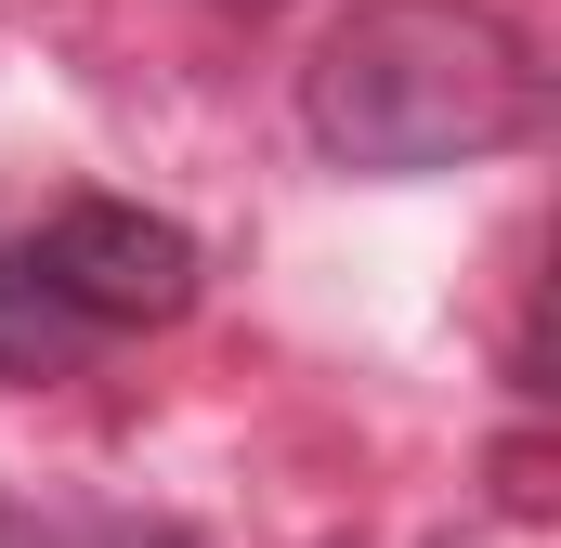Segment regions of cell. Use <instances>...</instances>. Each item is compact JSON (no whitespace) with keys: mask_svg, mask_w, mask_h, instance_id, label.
Masks as SVG:
<instances>
[{"mask_svg":"<svg viewBox=\"0 0 561 548\" xmlns=\"http://www.w3.org/2000/svg\"><path fill=\"white\" fill-rule=\"evenodd\" d=\"M300 132L366 183L470 170L536 132V53L496 0H353L300 66Z\"/></svg>","mask_w":561,"mask_h":548,"instance_id":"obj_1","label":"cell"},{"mask_svg":"<svg viewBox=\"0 0 561 548\" xmlns=\"http://www.w3.org/2000/svg\"><path fill=\"white\" fill-rule=\"evenodd\" d=\"M39 274L92 313V327H170L196 300V236L170 209H131V196H79L53 236H39Z\"/></svg>","mask_w":561,"mask_h":548,"instance_id":"obj_2","label":"cell"},{"mask_svg":"<svg viewBox=\"0 0 561 548\" xmlns=\"http://www.w3.org/2000/svg\"><path fill=\"white\" fill-rule=\"evenodd\" d=\"M105 327L39 274V249H0V379H66Z\"/></svg>","mask_w":561,"mask_h":548,"instance_id":"obj_3","label":"cell"},{"mask_svg":"<svg viewBox=\"0 0 561 548\" xmlns=\"http://www.w3.org/2000/svg\"><path fill=\"white\" fill-rule=\"evenodd\" d=\"M0 548H92V536L53 523V510H26V496H0Z\"/></svg>","mask_w":561,"mask_h":548,"instance_id":"obj_4","label":"cell"},{"mask_svg":"<svg viewBox=\"0 0 561 548\" xmlns=\"http://www.w3.org/2000/svg\"><path fill=\"white\" fill-rule=\"evenodd\" d=\"M496 496L536 523V510H549V457H536V444H510V457H496Z\"/></svg>","mask_w":561,"mask_h":548,"instance_id":"obj_5","label":"cell"},{"mask_svg":"<svg viewBox=\"0 0 561 548\" xmlns=\"http://www.w3.org/2000/svg\"><path fill=\"white\" fill-rule=\"evenodd\" d=\"M92 548H209V536H183V523H105Z\"/></svg>","mask_w":561,"mask_h":548,"instance_id":"obj_6","label":"cell"},{"mask_svg":"<svg viewBox=\"0 0 561 548\" xmlns=\"http://www.w3.org/2000/svg\"><path fill=\"white\" fill-rule=\"evenodd\" d=\"M209 13H275V0H209Z\"/></svg>","mask_w":561,"mask_h":548,"instance_id":"obj_7","label":"cell"}]
</instances>
